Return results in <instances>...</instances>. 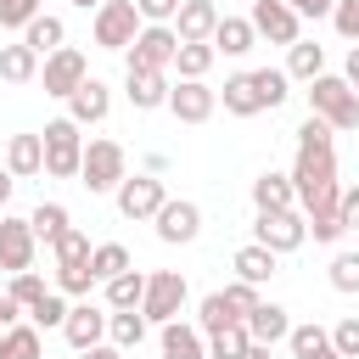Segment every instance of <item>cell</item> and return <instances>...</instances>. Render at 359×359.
<instances>
[{"mask_svg": "<svg viewBox=\"0 0 359 359\" xmlns=\"http://www.w3.org/2000/svg\"><path fill=\"white\" fill-rule=\"evenodd\" d=\"M292 191H297V202H303V213H314V208H331L337 196H342V185H337V151H297V163H292Z\"/></svg>", "mask_w": 359, "mask_h": 359, "instance_id": "1", "label": "cell"}, {"mask_svg": "<svg viewBox=\"0 0 359 359\" xmlns=\"http://www.w3.org/2000/svg\"><path fill=\"white\" fill-rule=\"evenodd\" d=\"M309 112L325 118L337 135L342 129H359V95H353V84L342 73H314L309 79Z\"/></svg>", "mask_w": 359, "mask_h": 359, "instance_id": "2", "label": "cell"}, {"mask_svg": "<svg viewBox=\"0 0 359 359\" xmlns=\"http://www.w3.org/2000/svg\"><path fill=\"white\" fill-rule=\"evenodd\" d=\"M39 146H45V174L56 180H79V157H84V135L73 118H50L39 129Z\"/></svg>", "mask_w": 359, "mask_h": 359, "instance_id": "3", "label": "cell"}, {"mask_svg": "<svg viewBox=\"0 0 359 359\" xmlns=\"http://www.w3.org/2000/svg\"><path fill=\"white\" fill-rule=\"evenodd\" d=\"M123 174H129V157H123L118 140H90V146H84V157H79V185H84L90 196L118 191Z\"/></svg>", "mask_w": 359, "mask_h": 359, "instance_id": "4", "label": "cell"}, {"mask_svg": "<svg viewBox=\"0 0 359 359\" xmlns=\"http://www.w3.org/2000/svg\"><path fill=\"white\" fill-rule=\"evenodd\" d=\"M185 275L180 269H157V275H146V297H140V314H146V325H168V320H180V309H185Z\"/></svg>", "mask_w": 359, "mask_h": 359, "instance_id": "5", "label": "cell"}, {"mask_svg": "<svg viewBox=\"0 0 359 359\" xmlns=\"http://www.w3.org/2000/svg\"><path fill=\"white\" fill-rule=\"evenodd\" d=\"M252 241L269 247V252H297V247L309 241V224H303L297 208H264L258 224H252Z\"/></svg>", "mask_w": 359, "mask_h": 359, "instance_id": "6", "label": "cell"}, {"mask_svg": "<svg viewBox=\"0 0 359 359\" xmlns=\"http://www.w3.org/2000/svg\"><path fill=\"white\" fill-rule=\"evenodd\" d=\"M135 34H140L135 0H101V6H95V45H101V50H129Z\"/></svg>", "mask_w": 359, "mask_h": 359, "instance_id": "7", "label": "cell"}, {"mask_svg": "<svg viewBox=\"0 0 359 359\" xmlns=\"http://www.w3.org/2000/svg\"><path fill=\"white\" fill-rule=\"evenodd\" d=\"M174 50H180L174 22H140V34H135V45H129V67H157V73H168V67H174Z\"/></svg>", "mask_w": 359, "mask_h": 359, "instance_id": "8", "label": "cell"}, {"mask_svg": "<svg viewBox=\"0 0 359 359\" xmlns=\"http://www.w3.org/2000/svg\"><path fill=\"white\" fill-rule=\"evenodd\" d=\"M112 196H118V213H123V219H151V213L168 202V191H163V180H157V174H135V180L123 174Z\"/></svg>", "mask_w": 359, "mask_h": 359, "instance_id": "9", "label": "cell"}, {"mask_svg": "<svg viewBox=\"0 0 359 359\" xmlns=\"http://www.w3.org/2000/svg\"><path fill=\"white\" fill-rule=\"evenodd\" d=\"M247 22H252V34L269 39V45H297V22H303V17H297L286 0H252V17H247Z\"/></svg>", "mask_w": 359, "mask_h": 359, "instance_id": "10", "label": "cell"}, {"mask_svg": "<svg viewBox=\"0 0 359 359\" xmlns=\"http://www.w3.org/2000/svg\"><path fill=\"white\" fill-rule=\"evenodd\" d=\"M39 79H45V95H62V101H67V95L90 79V67H84V56H79L73 45H62V50H50V56H45Z\"/></svg>", "mask_w": 359, "mask_h": 359, "instance_id": "11", "label": "cell"}, {"mask_svg": "<svg viewBox=\"0 0 359 359\" xmlns=\"http://www.w3.org/2000/svg\"><path fill=\"white\" fill-rule=\"evenodd\" d=\"M213 107H219V90H208L202 79H180V84H168V112H174L180 123H208Z\"/></svg>", "mask_w": 359, "mask_h": 359, "instance_id": "12", "label": "cell"}, {"mask_svg": "<svg viewBox=\"0 0 359 359\" xmlns=\"http://www.w3.org/2000/svg\"><path fill=\"white\" fill-rule=\"evenodd\" d=\"M151 224H157V241H168V247H180V241H196L202 236V208L196 202H163L157 213H151Z\"/></svg>", "mask_w": 359, "mask_h": 359, "instance_id": "13", "label": "cell"}, {"mask_svg": "<svg viewBox=\"0 0 359 359\" xmlns=\"http://www.w3.org/2000/svg\"><path fill=\"white\" fill-rule=\"evenodd\" d=\"M62 337H67L79 353L95 348V342H107V309H95V303H73L67 320H62Z\"/></svg>", "mask_w": 359, "mask_h": 359, "instance_id": "14", "label": "cell"}, {"mask_svg": "<svg viewBox=\"0 0 359 359\" xmlns=\"http://www.w3.org/2000/svg\"><path fill=\"white\" fill-rule=\"evenodd\" d=\"M34 230H28V219H0V269H34Z\"/></svg>", "mask_w": 359, "mask_h": 359, "instance_id": "15", "label": "cell"}, {"mask_svg": "<svg viewBox=\"0 0 359 359\" xmlns=\"http://www.w3.org/2000/svg\"><path fill=\"white\" fill-rule=\"evenodd\" d=\"M123 95H129V107H140V112L168 107V73H157V67H129V73H123Z\"/></svg>", "mask_w": 359, "mask_h": 359, "instance_id": "16", "label": "cell"}, {"mask_svg": "<svg viewBox=\"0 0 359 359\" xmlns=\"http://www.w3.org/2000/svg\"><path fill=\"white\" fill-rule=\"evenodd\" d=\"M107 112H112V90H107L101 79H84V84L67 95V118H73L79 129H84V123H101Z\"/></svg>", "mask_w": 359, "mask_h": 359, "instance_id": "17", "label": "cell"}, {"mask_svg": "<svg viewBox=\"0 0 359 359\" xmlns=\"http://www.w3.org/2000/svg\"><path fill=\"white\" fill-rule=\"evenodd\" d=\"M213 28H219V6L213 0H180V11H174V34L180 39H213Z\"/></svg>", "mask_w": 359, "mask_h": 359, "instance_id": "18", "label": "cell"}, {"mask_svg": "<svg viewBox=\"0 0 359 359\" xmlns=\"http://www.w3.org/2000/svg\"><path fill=\"white\" fill-rule=\"evenodd\" d=\"M241 325H247V337H252V342L275 348V342H286V331H292V314H286L280 303H258V309H252Z\"/></svg>", "mask_w": 359, "mask_h": 359, "instance_id": "19", "label": "cell"}, {"mask_svg": "<svg viewBox=\"0 0 359 359\" xmlns=\"http://www.w3.org/2000/svg\"><path fill=\"white\" fill-rule=\"evenodd\" d=\"M219 101H224V112H230V118H252V112H264L252 73H230V79H224V90H219Z\"/></svg>", "mask_w": 359, "mask_h": 359, "instance_id": "20", "label": "cell"}, {"mask_svg": "<svg viewBox=\"0 0 359 359\" xmlns=\"http://www.w3.org/2000/svg\"><path fill=\"white\" fill-rule=\"evenodd\" d=\"M163 359H208V337H202L196 325L168 320V325H163Z\"/></svg>", "mask_w": 359, "mask_h": 359, "instance_id": "21", "label": "cell"}, {"mask_svg": "<svg viewBox=\"0 0 359 359\" xmlns=\"http://www.w3.org/2000/svg\"><path fill=\"white\" fill-rule=\"evenodd\" d=\"M213 50H224V56H247L252 45H258V34H252V22L247 17H219V28H213V39H208Z\"/></svg>", "mask_w": 359, "mask_h": 359, "instance_id": "22", "label": "cell"}, {"mask_svg": "<svg viewBox=\"0 0 359 359\" xmlns=\"http://www.w3.org/2000/svg\"><path fill=\"white\" fill-rule=\"evenodd\" d=\"M6 168H11L17 180L45 174V146H39V135H11V146H6Z\"/></svg>", "mask_w": 359, "mask_h": 359, "instance_id": "23", "label": "cell"}, {"mask_svg": "<svg viewBox=\"0 0 359 359\" xmlns=\"http://www.w3.org/2000/svg\"><path fill=\"white\" fill-rule=\"evenodd\" d=\"M275 269H280V252H269V247H258V241H247V247L236 252V280H252V286H264Z\"/></svg>", "mask_w": 359, "mask_h": 359, "instance_id": "24", "label": "cell"}, {"mask_svg": "<svg viewBox=\"0 0 359 359\" xmlns=\"http://www.w3.org/2000/svg\"><path fill=\"white\" fill-rule=\"evenodd\" d=\"M39 73V50L34 45H0V79L6 84H28Z\"/></svg>", "mask_w": 359, "mask_h": 359, "instance_id": "25", "label": "cell"}, {"mask_svg": "<svg viewBox=\"0 0 359 359\" xmlns=\"http://www.w3.org/2000/svg\"><path fill=\"white\" fill-rule=\"evenodd\" d=\"M314 73H325V45H314V39H297V45H286V79H314Z\"/></svg>", "mask_w": 359, "mask_h": 359, "instance_id": "26", "label": "cell"}, {"mask_svg": "<svg viewBox=\"0 0 359 359\" xmlns=\"http://www.w3.org/2000/svg\"><path fill=\"white\" fill-rule=\"evenodd\" d=\"M107 286V309H140V297H146V275L129 264L123 275H112V280H101Z\"/></svg>", "mask_w": 359, "mask_h": 359, "instance_id": "27", "label": "cell"}, {"mask_svg": "<svg viewBox=\"0 0 359 359\" xmlns=\"http://www.w3.org/2000/svg\"><path fill=\"white\" fill-rule=\"evenodd\" d=\"M107 337H112V348H140V337H146V314L140 309H112L107 314Z\"/></svg>", "mask_w": 359, "mask_h": 359, "instance_id": "28", "label": "cell"}, {"mask_svg": "<svg viewBox=\"0 0 359 359\" xmlns=\"http://www.w3.org/2000/svg\"><path fill=\"white\" fill-rule=\"evenodd\" d=\"M62 39H67V28H62V17H50V11H39L28 28H22V45H34L39 56H50V50H62Z\"/></svg>", "mask_w": 359, "mask_h": 359, "instance_id": "29", "label": "cell"}, {"mask_svg": "<svg viewBox=\"0 0 359 359\" xmlns=\"http://www.w3.org/2000/svg\"><path fill=\"white\" fill-rule=\"evenodd\" d=\"M213 45L208 39H180V50H174V67H180V79H208V67H213Z\"/></svg>", "mask_w": 359, "mask_h": 359, "instance_id": "30", "label": "cell"}, {"mask_svg": "<svg viewBox=\"0 0 359 359\" xmlns=\"http://www.w3.org/2000/svg\"><path fill=\"white\" fill-rule=\"evenodd\" d=\"M286 342H292V353H297V359H337L331 331H320V325H292V331H286Z\"/></svg>", "mask_w": 359, "mask_h": 359, "instance_id": "31", "label": "cell"}, {"mask_svg": "<svg viewBox=\"0 0 359 359\" xmlns=\"http://www.w3.org/2000/svg\"><path fill=\"white\" fill-rule=\"evenodd\" d=\"M0 359H39V325L28 320V325H6L0 331Z\"/></svg>", "mask_w": 359, "mask_h": 359, "instance_id": "32", "label": "cell"}, {"mask_svg": "<svg viewBox=\"0 0 359 359\" xmlns=\"http://www.w3.org/2000/svg\"><path fill=\"white\" fill-rule=\"evenodd\" d=\"M252 202H258V213H264V208H292L297 191H292L286 174H258V180H252Z\"/></svg>", "mask_w": 359, "mask_h": 359, "instance_id": "33", "label": "cell"}, {"mask_svg": "<svg viewBox=\"0 0 359 359\" xmlns=\"http://www.w3.org/2000/svg\"><path fill=\"white\" fill-rule=\"evenodd\" d=\"M28 230H34V241L56 247V236L67 230V208H62V202H39V208L28 213Z\"/></svg>", "mask_w": 359, "mask_h": 359, "instance_id": "34", "label": "cell"}, {"mask_svg": "<svg viewBox=\"0 0 359 359\" xmlns=\"http://www.w3.org/2000/svg\"><path fill=\"white\" fill-rule=\"evenodd\" d=\"M123 269H129V247H118V241L90 247V275H95V280H112V275H123Z\"/></svg>", "mask_w": 359, "mask_h": 359, "instance_id": "35", "label": "cell"}, {"mask_svg": "<svg viewBox=\"0 0 359 359\" xmlns=\"http://www.w3.org/2000/svg\"><path fill=\"white\" fill-rule=\"evenodd\" d=\"M230 320H241V314L230 309V297H224V292H208V297H202V309H196V331H202V337H213V331H219V325H230Z\"/></svg>", "mask_w": 359, "mask_h": 359, "instance_id": "36", "label": "cell"}, {"mask_svg": "<svg viewBox=\"0 0 359 359\" xmlns=\"http://www.w3.org/2000/svg\"><path fill=\"white\" fill-rule=\"evenodd\" d=\"M252 337H247V325L241 320H230V325H219L213 337H208V359H241V348H247Z\"/></svg>", "mask_w": 359, "mask_h": 359, "instance_id": "37", "label": "cell"}, {"mask_svg": "<svg viewBox=\"0 0 359 359\" xmlns=\"http://www.w3.org/2000/svg\"><path fill=\"white\" fill-rule=\"evenodd\" d=\"M297 151H337V129L309 112V118L297 123Z\"/></svg>", "mask_w": 359, "mask_h": 359, "instance_id": "38", "label": "cell"}, {"mask_svg": "<svg viewBox=\"0 0 359 359\" xmlns=\"http://www.w3.org/2000/svg\"><path fill=\"white\" fill-rule=\"evenodd\" d=\"M90 286H95L90 258H79V264H56V292H62V297H90Z\"/></svg>", "mask_w": 359, "mask_h": 359, "instance_id": "39", "label": "cell"}, {"mask_svg": "<svg viewBox=\"0 0 359 359\" xmlns=\"http://www.w3.org/2000/svg\"><path fill=\"white\" fill-rule=\"evenodd\" d=\"M252 84H258V101H264V107H280V101L292 95V90H286V84H292V79H286V67H258V73H252Z\"/></svg>", "mask_w": 359, "mask_h": 359, "instance_id": "40", "label": "cell"}, {"mask_svg": "<svg viewBox=\"0 0 359 359\" xmlns=\"http://www.w3.org/2000/svg\"><path fill=\"white\" fill-rule=\"evenodd\" d=\"M45 292H50V286H45V280H39L34 269H17V275H11V292H6V297H11L17 309H34V303H39Z\"/></svg>", "mask_w": 359, "mask_h": 359, "instance_id": "41", "label": "cell"}, {"mask_svg": "<svg viewBox=\"0 0 359 359\" xmlns=\"http://www.w3.org/2000/svg\"><path fill=\"white\" fill-rule=\"evenodd\" d=\"M331 348H337V359H359V314H342L331 325Z\"/></svg>", "mask_w": 359, "mask_h": 359, "instance_id": "42", "label": "cell"}, {"mask_svg": "<svg viewBox=\"0 0 359 359\" xmlns=\"http://www.w3.org/2000/svg\"><path fill=\"white\" fill-rule=\"evenodd\" d=\"M28 320H34L39 331H45V325H62V320H67V297H62V292H45V297L28 309Z\"/></svg>", "mask_w": 359, "mask_h": 359, "instance_id": "43", "label": "cell"}, {"mask_svg": "<svg viewBox=\"0 0 359 359\" xmlns=\"http://www.w3.org/2000/svg\"><path fill=\"white\" fill-rule=\"evenodd\" d=\"M331 286L348 292V297L359 292V252H337V258H331Z\"/></svg>", "mask_w": 359, "mask_h": 359, "instance_id": "44", "label": "cell"}, {"mask_svg": "<svg viewBox=\"0 0 359 359\" xmlns=\"http://www.w3.org/2000/svg\"><path fill=\"white\" fill-rule=\"evenodd\" d=\"M79 258H90V236L67 224V230L56 236V264H79Z\"/></svg>", "mask_w": 359, "mask_h": 359, "instance_id": "45", "label": "cell"}, {"mask_svg": "<svg viewBox=\"0 0 359 359\" xmlns=\"http://www.w3.org/2000/svg\"><path fill=\"white\" fill-rule=\"evenodd\" d=\"M39 17V0H0V28H28Z\"/></svg>", "mask_w": 359, "mask_h": 359, "instance_id": "46", "label": "cell"}, {"mask_svg": "<svg viewBox=\"0 0 359 359\" xmlns=\"http://www.w3.org/2000/svg\"><path fill=\"white\" fill-rule=\"evenodd\" d=\"M224 297H230V309H236V314H241V320H247V314H252V309H258V303H264V297H258V286H252V280H230V286H224Z\"/></svg>", "mask_w": 359, "mask_h": 359, "instance_id": "47", "label": "cell"}, {"mask_svg": "<svg viewBox=\"0 0 359 359\" xmlns=\"http://www.w3.org/2000/svg\"><path fill=\"white\" fill-rule=\"evenodd\" d=\"M331 22H337L342 39H359V0H337L331 6Z\"/></svg>", "mask_w": 359, "mask_h": 359, "instance_id": "48", "label": "cell"}, {"mask_svg": "<svg viewBox=\"0 0 359 359\" xmlns=\"http://www.w3.org/2000/svg\"><path fill=\"white\" fill-rule=\"evenodd\" d=\"M135 11H140V22H174L180 0H135Z\"/></svg>", "mask_w": 359, "mask_h": 359, "instance_id": "49", "label": "cell"}, {"mask_svg": "<svg viewBox=\"0 0 359 359\" xmlns=\"http://www.w3.org/2000/svg\"><path fill=\"white\" fill-rule=\"evenodd\" d=\"M337 219H342V230H359V185H348L337 196Z\"/></svg>", "mask_w": 359, "mask_h": 359, "instance_id": "50", "label": "cell"}, {"mask_svg": "<svg viewBox=\"0 0 359 359\" xmlns=\"http://www.w3.org/2000/svg\"><path fill=\"white\" fill-rule=\"evenodd\" d=\"M286 6H292L297 17H331V6H337V0H286Z\"/></svg>", "mask_w": 359, "mask_h": 359, "instance_id": "51", "label": "cell"}, {"mask_svg": "<svg viewBox=\"0 0 359 359\" xmlns=\"http://www.w3.org/2000/svg\"><path fill=\"white\" fill-rule=\"evenodd\" d=\"M84 359H123V348H112V342H95V348H84Z\"/></svg>", "mask_w": 359, "mask_h": 359, "instance_id": "52", "label": "cell"}, {"mask_svg": "<svg viewBox=\"0 0 359 359\" xmlns=\"http://www.w3.org/2000/svg\"><path fill=\"white\" fill-rule=\"evenodd\" d=\"M342 79H348V84H359V45L348 50V67H342Z\"/></svg>", "mask_w": 359, "mask_h": 359, "instance_id": "53", "label": "cell"}, {"mask_svg": "<svg viewBox=\"0 0 359 359\" xmlns=\"http://www.w3.org/2000/svg\"><path fill=\"white\" fill-rule=\"evenodd\" d=\"M11 320H17V303H11V297H6V292H0V331H6V325H11Z\"/></svg>", "mask_w": 359, "mask_h": 359, "instance_id": "54", "label": "cell"}, {"mask_svg": "<svg viewBox=\"0 0 359 359\" xmlns=\"http://www.w3.org/2000/svg\"><path fill=\"white\" fill-rule=\"evenodd\" d=\"M11 185H17V174H11V168H0V208H6V196H11Z\"/></svg>", "mask_w": 359, "mask_h": 359, "instance_id": "55", "label": "cell"}, {"mask_svg": "<svg viewBox=\"0 0 359 359\" xmlns=\"http://www.w3.org/2000/svg\"><path fill=\"white\" fill-rule=\"evenodd\" d=\"M241 359H275V353H269L264 342H247V348H241Z\"/></svg>", "mask_w": 359, "mask_h": 359, "instance_id": "56", "label": "cell"}, {"mask_svg": "<svg viewBox=\"0 0 359 359\" xmlns=\"http://www.w3.org/2000/svg\"><path fill=\"white\" fill-rule=\"evenodd\" d=\"M73 6H79V11H95V6H101V0H73Z\"/></svg>", "mask_w": 359, "mask_h": 359, "instance_id": "57", "label": "cell"}, {"mask_svg": "<svg viewBox=\"0 0 359 359\" xmlns=\"http://www.w3.org/2000/svg\"><path fill=\"white\" fill-rule=\"evenodd\" d=\"M353 95H359V84H353Z\"/></svg>", "mask_w": 359, "mask_h": 359, "instance_id": "58", "label": "cell"}]
</instances>
